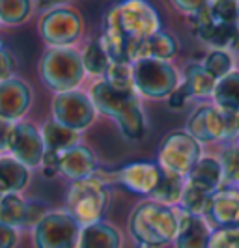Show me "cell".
<instances>
[{"mask_svg": "<svg viewBox=\"0 0 239 248\" xmlns=\"http://www.w3.org/2000/svg\"><path fill=\"white\" fill-rule=\"evenodd\" d=\"M179 228V213L172 205L157 200L142 202L129 218V233L140 247L161 248L176 239Z\"/></svg>", "mask_w": 239, "mask_h": 248, "instance_id": "1", "label": "cell"}, {"mask_svg": "<svg viewBox=\"0 0 239 248\" xmlns=\"http://www.w3.org/2000/svg\"><path fill=\"white\" fill-rule=\"evenodd\" d=\"M39 75L54 93L77 90L86 77L82 52L75 47H47L39 60Z\"/></svg>", "mask_w": 239, "mask_h": 248, "instance_id": "2", "label": "cell"}, {"mask_svg": "<svg viewBox=\"0 0 239 248\" xmlns=\"http://www.w3.org/2000/svg\"><path fill=\"white\" fill-rule=\"evenodd\" d=\"M109 203H111V190L107 183L96 174L84 179L71 181L65 196L67 213L77 222L84 226L99 222L109 209Z\"/></svg>", "mask_w": 239, "mask_h": 248, "instance_id": "3", "label": "cell"}, {"mask_svg": "<svg viewBox=\"0 0 239 248\" xmlns=\"http://www.w3.org/2000/svg\"><path fill=\"white\" fill-rule=\"evenodd\" d=\"M187 133L200 144L234 140L239 137V114L223 110L217 105H200L187 120Z\"/></svg>", "mask_w": 239, "mask_h": 248, "instance_id": "4", "label": "cell"}, {"mask_svg": "<svg viewBox=\"0 0 239 248\" xmlns=\"http://www.w3.org/2000/svg\"><path fill=\"white\" fill-rule=\"evenodd\" d=\"M133 84L137 93L144 97L166 99L181 84V77L168 60L142 58L133 62Z\"/></svg>", "mask_w": 239, "mask_h": 248, "instance_id": "5", "label": "cell"}, {"mask_svg": "<svg viewBox=\"0 0 239 248\" xmlns=\"http://www.w3.org/2000/svg\"><path fill=\"white\" fill-rule=\"evenodd\" d=\"M118 25L131 41L146 39L163 30V19L150 0H120L111 6Z\"/></svg>", "mask_w": 239, "mask_h": 248, "instance_id": "6", "label": "cell"}, {"mask_svg": "<svg viewBox=\"0 0 239 248\" xmlns=\"http://www.w3.org/2000/svg\"><path fill=\"white\" fill-rule=\"evenodd\" d=\"M38 32L47 47H75L84 34V19L71 6L41 13Z\"/></svg>", "mask_w": 239, "mask_h": 248, "instance_id": "7", "label": "cell"}, {"mask_svg": "<svg viewBox=\"0 0 239 248\" xmlns=\"http://www.w3.org/2000/svg\"><path fill=\"white\" fill-rule=\"evenodd\" d=\"M200 159L202 144L187 131L168 133L159 146V164L172 174L187 177Z\"/></svg>", "mask_w": 239, "mask_h": 248, "instance_id": "8", "label": "cell"}, {"mask_svg": "<svg viewBox=\"0 0 239 248\" xmlns=\"http://www.w3.org/2000/svg\"><path fill=\"white\" fill-rule=\"evenodd\" d=\"M50 114L54 122H58L67 129L82 133L96 122L97 110L92 103L90 93H84L77 88V90L54 93L50 103Z\"/></svg>", "mask_w": 239, "mask_h": 248, "instance_id": "9", "label": "cell"}, {"mask_svg": "<svg viewBox=\"0 0 239 248\" xmlns=\"http://www.w3.org/2000/svg\"><path fill=\"white\" fill-rule=\"evenodd\" d=\"M80 224L67 211L47 213L34 226L36 248H75L79 245Z\"/></svg>", "mask_w": 239, "mask_h": 248, "instance_id": "10", "label": "cell"}, {"mask_svg": "<svg viewBox=\"0 0 239 248\" xmlns=\"http://www.w3.org/2000/svg\"><path fill=\"white\" fill-rule=\"evenodd\" d=\"M45 142L41 137V131L28 122H15L13 125L12 142H10V155H13L17 161L26 164L30 170L38 168L41 159L45 155Z\"/></svg>", "mask_w": 239, "mask_h": 248, "instance_id": "11", "label": "cell"}, {"mask_svg": "<svg viewBox=\"0 0 239 248\" xmlns=\"http://www.w3.org/2000/svg\"><path fill=\"white\" fill-rule=\"evenodd\" d=\"M32 101L34 93L26 80L17 77L0 80V118L21 122L30 110Z\"/></svg>", "mask_w": 239, "mask_h": 248, "instance_id": "12", "label": "cell"}, {"mask_svg": "<svg viewBox=\"0 0 239 248\" xmlns=\"http://www.w3.org/2000/svg\"><path fill=\"white\" fill-rule=\"evenodd\" d=\"M90 97L97 114L112 118L114 122L139 99L137 90H120L109 84L105 78L96 80L90 88Z\"/></svg>", "mask_w": 239, "mask_h": 248, "instance_id": "13", "label": "cell"}, {"mask_svg": "<svg viewBox=\"0 0 239 248\" xmlns=\"http://www.w3.org/2000/svg\"><path fill=\"white\" fill-rule=\"evenodd\" d=\"M191 19V26L194 36L206 45H209L211 49H228L232 47L234 39L238 36L239 26L238 25H226V23H219L209 15L207 8L200 12Z\"/></svg>", "mask_w": 239, "mask_h": 248, "instance_id": "14", "label": "cell"}, {"mask_svg": "<svg viewBox=\"0 0 239 248\" xmlns=\"http://www.w3.org/2000/svg\"><path fill=\"white\" fill-rule=\"evenodd\" d=\"M163 168L155 162H131L120 170V183L135 194L151 196L163 179Z\"/></svg>", "mask_w": 239, "mask_h": 248, "instance_id": "15", "label": "cell"}, {"mask_svg": "<svg viewBox=\"0 0 239 248\" xmlns=\"http://www.w3.org/2000/svg\"><path fill=\"white\" fill-rule=\"evenodd\" d=\"M179 52V43L174 34L159 30L157 34L146 37V39H137L129 43V62H137L142 58H157V60H172Z\"/></svg>", "mask_w": 239, "mask_h": 248, "instance_id": "16", "label": "cell"}, {"mask_svg": "<svg viewBox=\"0 0 239 248\" xmlns=\"http://www.w3.org/2000/svg\"><path fill=\"white\" fill-rule=\"evenodd\" d=\"M206 213L219 228H239V188L221 186L215 190Z\"/></svg>", "mask_w": 239, "mask_h": 248, "instance_id": "17", "label": "cell"}, {"mask_svg": "<svg viewBox=\"0 0 239 248\" xmlns=\"http://www.w3.org/2000/svg\"><path fill=\"white\" fill-rule=\"evenodd\" d=\"M96 168H97L96 155L84 144H77L73 148L65 149L60 157V174L71 181L94 175Z\"/></svg>", "mask_w": 239, "mask_h": 248, "instance_id": "18", "label": "cell"}, {"mask_svg": "<svg viewBox=\"0 0 239 248\" xmlns=\"http://www.w3.org/2000/svg\"><path fill=\"white\" fill-rule=\"evenodd\" d=\"M209 228L200 215L181 211L179 213V228L176 235V248H209Z\"/></svg>", "mask_w": 239, "mask_h": 248, "instance_id": "19", "label": "cell"}, {"mask_svg": "<svg viewBox=\"0 0 239 248\" xmlns=\"http://www.w3.org/2000/svg\"><path fill=\"white\" fill-rule=\"evenodd\" d=\"M122 235L120 232L107 222L86 224L79 235L77 248H120Z\"/></svg>", "mask_w": 239, "mask_h": 248, "instance_id": "20", "label": "cell"}, {"mask_svg": "<svg viewBox=\"0 0 239 248\" xmlns=\"http://www.w3.org/2000/svg\"><path fill=\"white\" fill-rule=\"evenodd\" d=\"M30 183V168L17 161L13 155L0 157V190L6 192H21Z\"/></svg>", "mask_w": 239, "mask_h": 248, "instance_id": "21", "label": "cell"}, {"mask_svg": "<svg viewBox=\"0 0 239 248\" xmlns=\"http://www.w3.org/2000/svg\"><path fill=\"white\" fill-rule=\"evenodd\" d=\"M187 181L198 185L204 190H207L209 194H213L215 190L221 188V183L224 181L223 166H221L219 159H215V157H202L200 161L194 164V168L189 172Z\"/></svg>", "mask_w": 239, "mask_h": 248, "instance_id": "22", "label": "cell"}, {"mask_svg": "<svg viewBox=\"0 0 239 248\" xmlns=\"http://www.w3.org/2000/svg\"><path fill=\"white\" fill-rule=\"evenodd\" d=\"M41 137H43V142H45V148L50 149V151H58V153H64L65 149L80 144V133L79 131L67 129V127L60 125L58 122H54L52 118L43 124Z\"/></svg>", "mask_w": 239, "mask_h": 248, "instance_id": "23", "label": "cell"}, {"mask_svg": "<svg viewBox=\"0 0 239 248\" xmlns=\"http://www.w3.org/2000/svg\"><path fill=\"white\" fill-rule=\"evenodd\" d=\"M181 84L187 88L192 99H204V97H211L215 90V80L211 75L206 71V67L202 63H189L185 67V75L181 78Z\"/></svg>", "mask_w": 239, "mask_h": 248, "instance_id": "24", "label": "cell"}, {"mask_svg": "<svg viewBox=\"0 0 239 248\" xmlns=\"http://www.w3.org/2000/svg\"><path fill=\"white\" fill-rule=\"evenodd\" d=\"M118 129L122 133V137L126 140H142L146 137L148 131V122H146V114L140 105V99H137L129 108H127L118 120Z\"/></svg>", "mask_w": 239, "mask_h": 248, "instance_id": "25", "label": "cell"}, {"mask_svg": "<svg viewBox=\"0 0 239 248\" xmlns=\"http://www.w3.org/2000/svg\"><path fill=\"white\" fill-rule=\"evenodd\" d=\"M215 105L223 110L238 112L239 114V71L234 69L221 80H217L213 90Z\"/></svg>", "mask_w": 239, "mask_h": 248, "instance_id": "26", "label": "cell"}, {"mask_svg": "<svg viewBox=\"0 0 239 248\" xmlns=\"http://www.w3.org/2000/svg\"><path fill=\"white\" fill-rule=\"evenodd\" d=\"M36 0H0V25L21 26L32 19Z\"/></svg>", "mask_w": 239, "mask_h": 248, "instance_id": "27", "label": "cell"}, {"mask_svg": "<svg viewBox=\"0 0 239 248\" xmlns=\"http://www.w3.org/2000/svg\"><path fill=\"white\" fill-rule=\"evenodd\" d=\"M82 62H84V69H86V75H92V77H105L109 65H111V58L107 54V50L103 47L99 37H94L90 39L88 43L84 45L82 49Z\"/></svg>", "mask_w": 239, "mask_h": 248, "instance_id": "28", "label": "cell"}, {"mask_svg": "<svg viewBox=\"0 0 239 248\" xmlns=\"http://www.w3.org/2000/svg\"><path fill=\"white\" fill-rule=\"evenodd\" d=\"M28 202L19 196V192H6L0 198V222L12 228H21L26 222Z\"/></svg>", "mask_w": 239, "mask_h": 248, "instance_id": "29", "label": "cell"}, {"mask_svg": "<svg viewBox=\"0 0 239 248\" xmlns=\"http://www.w3.org/2000/svg\"><path fill=\"white\" fill-rule=\"evenodd\" d=\"M183 188H185V183H183V175L172 174V172H163V179L157 186V190L151 194V198L161 202V203H177L181 200V194H183Z\"/></svg>", "mask_w": 239, "mask_h": 248, "instance_id": "30", "label": "cell"}, {"mask_svg": "<svg viewBox=\"0 0 239 248\" xmlns=\"http://www.w3.org/2000/svg\"><path fill=\"white\" fill-rule=\"evenodd\" d=\"M202 65L215 80H221L230 71H234V56L228 49H211L206 54Z\"/></svg>", "mask_w": 239, "mask_h": 248, "instance_id": "31", "label": "cell"}, {"mask_svg": "<svg viewBox=\"0 0 239 248\" xmlns=\"http://www.w3.org/2000/svg\"><path fill=\"white\" fill-rule=\"evenodd\" d=\"M209 198H211V194H209L207 190H204V188H200L198 185L187 181L179 203H181L183 211L192 213V215H202V213H206V207H207V203H209Z\"/></svg>", "mask_w": 239, "mask_h": 248, "instance_id": "32", "label": "cell"}, {"mask_svg": "<svg viewBox=\"0 0 239 248\" xmlns=\"http://www.w3.org/2000/svg\"><path fill=\"white\" fill-rule=\"evenodd\" d=\"M109 84H112L114 88H120V90H135L133 84V63L129 62H111L109 69L105 77Z\"/></svg>", "mask_w": 239, "mask_h": 248, "instance_id": "33", "label": "cell"}, {"mask_svg": "<svg viewBox=\"0 0 239 248\" xmlns=\"http://www.w3.org/2000/svg\"><path fill=\"white\" fill-rule=\"evenodd\" d=\"M207 12L219 23L238 25L239 19V2L238 0H211Z\"/></svg>", "mask_w": 239, "mask_h": 248, "instance_id": "34", "label": "cell"}, {"mask_svg": "<svg viewBox=\"0 0 239 248\" xmlns=\"http://www.w3.org/2000/svg\"><path fill=\"white\" fill-rule=\"evenodd\" d=\"M219 162L223 166L224 181L239 185V144H230L226 148H223L219 155Z\"/></svg>", "mask_w": 239, "mask_h": 248, "instance_id": "35", "label": "cell"}, {"mask_svg": "<svg viewBox=\"0 0 239 248\" xmlns=\"http://www.w3.org/2000/svg\"><path fill=\"white\" fill-rule=\"evenodd\" d=\"M209 248H239V228L215 230L209 239Z\"/></svg>", "mask_w": 239, "mask_h": 248, "instance_id": "36", "label": "cell"}, {"mask_svg": "<svg viewBox=\"0 0 239 248\" xmlns=\"http://www.w3.org/2000/svg\"><path fill=\"white\" fill-rule=\"evenodd\" d=\"M172 4V8L179 12L185 17H194L200 12H204L211 0H168Z\"/></svg>", "mask_w": 239, "mask_h": 248, "instance_id": "37", "label": "cell"}, {"mask_svg": "<svg viewBox=\"0 0 239 248\" xmlns=\"http://www.w3.org/2000/svg\"><path fill=\"white\" fill-rule=\"evenodd\" d=\"M60 157H62V153H58V151H50V149L45 151L41 164H39V168H41L45 177L52 179V177H56L60 174Z\"/></svg>", "mask_w": 239, "mask_h": 248, "instance_id": "38", "label": "cell"}, {"mask_svg": "<svg viewBox=\"0 0 239 248\" xmlns=\"http://www.w3.org/2000/svg\"><path fill=\"white\" fill-rule=\"evenodd\" d=\"M15 58H13L12 50L6 47V43L0 39V80L10 78L15 73Z\"/></svg>", "mask_w": 239, "mask_h": 248, "instance_id": "39", "label": "cell"}, {"mask_svg": "<svg viewBox=\"0 0 239 248\" xmlns=\"http://www.w3.org/2000/svg\"><path fill=\"white\" fill-rule=\"evenodd\" d=\"M189 99H192V97H191V93L187 92V88L183 86V84H179V86L166 97V103H168V107H170L172 110H181V108L189 103Z\"/></svg>", "mask_w": 239, "mask_h": 248, "instance_id": "40", "label": "cell"}, {"mask_svg": "<svg viewBox=\"0 0 239 248\" xmlns=\"http://www.w3.org/2000/svg\"><path fill=\"white\" fill-rule=\"evenodd\" d=\"M13 125H15V122H10V120L0 118V153H8V151H10Z\"/></svg>", "mask_w": 239, "mask_h": 248, "instance_id": "41", "label": "cell"}, {"mask_svg": "<svg viewBox=\"0 0 239 248\" xmlns=\"http://www.w3.org/2000/svg\"><path fill=\"white\" fill-rule=\"evenodd\" d=\"M45 215H47V211H45V207H43L41 203H38V202H28L25 228H28V226H36Z\"/></svg>", "mask_w": 239, "mask_h": 248, "instance_id": "42", "label": "cell"}, {"mask_svg": "<svg viewBox=\"0 0 239 248\" xmlns=\"http://www.w3.org/2000/svg\"><path fill=\"white\" fill-rule=\"evenodd\" d=\"M17 241H19V235L15 228L0 222V248H15Z\"/></svg>", "mask_w": 239, "mask_h": 248, "instance_id": "43", "label": "cell"}, {"mask_svg": "<svg viewBox=\"0 0 239 248\" xmlns=\"http://www.w3.org/2000/svg\"><path fill=\"white\" fill-rule=\"evenodd\" d=\"M71 0H36V10L41 13L50 12V10H56V8H62L67 6Z\"/></svg>", "mask_w": 239, "mask_h": 248, "instance_id": "44", "label": "cell"}, {"mask_svg": "<svg viewBox=\"0 0 239 248\" xmlns=\"http://www.w3.org/2000/svg\"><path fill=\"white\" fill-rule=\"evenodd\" d=\"M2 196H4V192H2V190H0V198H2Z\"/></svg>", "mask_w": 239, "mask_h": 248, "instance_id": "45", "label": "cell"}, {"mask_svg": "<svg viewBox=\"0 0 239 248\" xmlns=\"http://www.w3.org/2000/svg\"><path fill=\"white\" fill-rule=\"evenodd\" d=\"M238 26H239V19H238Z\"/></svg>", "mask_w": 239, "mask_h": 248, "instance_id": "46", "label": "cell"}, {"mask_svg": "<svg viewBox=\"0 0 239 248\" xmlns=\"http://www.w3.org/2000/svg\"><path fill=\"white\" fill-rule=\"evenodd\" d=\"M238 140H239V137H238Z\"/></svg>", "mask_w": 239, "mask_h": 248, "instance_id": "47", "label": "cell"}, {"mask_svg": "<svg viewBox=\"0 0 239 248\" xmlns=\"http://www.w3.org/2000/svg\"><path fill=\"white\" fill-rule=\"evenodd\" d=\"M238 2H239V0H238Z\"/></svg>", "mask_w": 239, "mask_h": 248, "instance_id": "48", "label": "cell"}]
</instances>
